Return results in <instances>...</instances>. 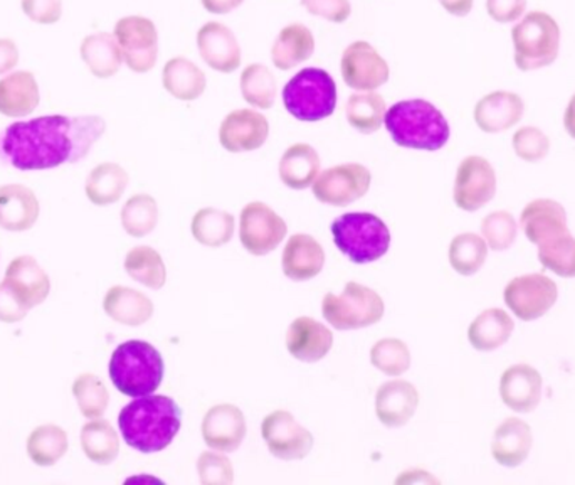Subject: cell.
I'll return each mask as SVG.
<instances>
[{
    "mask_svg": "<svg viewBox=\"0 0 575 485\" xmlns=\"http://www.w3.org/2000/svg\"><path fill=\"white\" fill-rule=\"evenodd\" d=\"M107 132L98 115H46L0 132V160L18 170H48L83 160Z\"/></svg>",
    "mask_w": 575,
    "mask_h": 485,
    "instance_id": "cell-1",
    "label": "cell"
},
{
    "mask_svg": "<svg viewBox=\"0 0 575 485\" xmlns=\"http://www.w3.org/2000/svg\"><path fill=\"white\" fill-rule=\"evenodd\" d=\"M118 428L128 447L140 454H159L182 428V409L170 396H140L121 409Z\"/></svg>",
    "mask_w": 575,
    "mask_h": 485,
    "instance_id": "cell-2",
    "label": "cell"
},
{
    "mask_svg": "<svg viewBox=\"0 0 575 485\" xmlns=\"http://www.w3.org/2000/svg\"><path fill=\"white\" fill-rule=\"evenodd\" d=\"M384 126L397 146L424 152H438L452 137L443 111L420 98L397 101L387 108Z\"/></svg>",
    "mask_w": 575,
    "mask_h": 485,
    "instance_id": "cell-3",
    "label": "cell"
},
{
    "mask_svg": "<svg viewBox=\"0 0 575 485\" xmlns=\"http://www.w3.org/2000/svg\"><path fill=\"white\" fill-rule=\"evenodd\" d=\"M111 383L121 395L130 398L153 395L166 375L162 354L146 340H127L110 357Z\"/></svg>",
    "mask_w": 575,
    "mask_h": 485,
    "instance_id": "cell-4",
    "label": "cell"
},
{
    "mask_svg": "<svg viewBox=\"0 0 575 485\" xmlns=\"http://www.w3.org/2000/svg\"><path fill=\"white\" fill-rule=\"evenodd\" d=\"M335 247L351 264L367 265L386 257L390 248L389 226L373 212H347L331 222Z\"/></svg>",
    "mask_w": 575,
    "mask_h": 485,
    "instance_id": "cell-5",
    "label": "cell"
},
{
    "mask_svg": "<svg viewBox=\"0 0 575 485\" xmlns=\"http://www.w3.org/2000/svg\"><path fill=\"white\" fill-rule=\"evenodd\" d=\"M512 42L518 70L525 73L542 70L558 58L561 26L547 12H528L512 29Z\"/></svg>",
    "mask_w": 575,
    "mask_h": 485,
    "instance_id": "cell-6",
    "label": "cell"
},
{
    "mask_svg": "<svg viewBox=\"0 0 575 485\" xmlns=\"http://www.w3.org/2000/svg\"><path fill=\"white\" fill-rule=\"evenodd\" d=\"M282 103L297 120L307 123L324 120L337 108V85L321 68H305L282 88Z\"/></svg>",
    "mask_w": 575,
    "mask_h": 485,
    "instance_id": "cell-7",
    "label": "cell"
},
{
    "mask_svg": "<svg viewBox=\"0 0 575 485\" xmlns=\"http://www.w3.org/2000/svg\"><path fill=\"white\" fill-rule=\"evenodd\" d=\"M324 319L337 330H358L376 326L386 314L383 297L373 288L348 281L341 294H327L321 301Z\"/></svg>",
    "mask_w": 575,
    "mask_h": 485,
    "instance_id": "cell-8",
    "label": "cell"
},
{
    "mask_svg": "<svg viewBox=\"0 0 575 485\" xmlns=\"http://www.w3.org/2000/svg\"><path fill=\"white\" fill-rule=\"evenodd\" d=\"M261 435L269 454L282 462L304 461L315 444L311 432L297 422L294 413L286 409H276L266 415L261 423Z\"/></svg>",
    "mask_w": 575,
    "mask_h": 485,
    "instance_id": "cell-9",
    "label": "cell"
},
{
    "mask_svg": "<svg viewBox=\"0 0 575 485\" xmlns=\"http://www.w3.org/2000/svg\"><path fill=\"white\" fill-rule=\"evenodd\" d=\"M285 219L261 201L246 205L239 218V239L242 248L252 257H266L286 238Z\"/></svg>",
    "mask_w": 575,
    "mask_h": 485,
    "instance_id": "cell-10",
    "label": "cell"
},
{
    "mask_svg": "<svg viewBox=\"0 0 575 485\" xmlns=\"http://www.w3.org/2000/svg\"><path fill=\"white\" fill-rule=\"evenodd\" d=\"M115 38L127 67L133 73H149L159 58V32L150 19L128 16L115 26Z\"/></svg>",
    "mask_w": 575,
    "mask_h": 485,
    "instance_id": "cell-11",
    "label": "cell"
},
{
    "mask_svg": "<svg viewBox=\"0 0 575 485\" xmlns=\"http://www.w3.org/2000/svg\"><path fill=\"white\" fill-rule=\"evenodd\" d=\"M373 185V174L363 164H341L324 170L314 182L315 198L321 205L345 208L363 199Z\"/></svg>",
    "mask_w": 575,
    "mask_h": 485,
    "instance_id": "cell-12",
    "label": "cell"
},
{
    "mask_svg": "<svg viewBox=\"0 0 575 485\" xmlns=\"http://www.w3.org/2000/svg\"><path fill=\"white\" fill-rule=\"evenodd\" d=\"M503 298L515 317L532 323L544 317L555 306L558 288L547 275H522L505 287Z\"/></svg>",
    "mask_w": 575,
    "mask_h": 485,
    "instance_id": "cell-13",
    "label": "cell"
},
{
    "mask_svg": "<svg viewBox=\"0 0 575 485\" xmlns=\"http://www.w3.org/2000/svg\"><path fill=\"white\" fill-rule=\"evenodd\" d=\"M496 195V172L485 157L469 156L456 170L453 199L459 209L475 212L485 208Z\"/></svg>",
    "mask_w": 575,
    "mask_h": 485,
    "instance_id": "cell-14",
    "label": "cell"
},
{
    "mask_svg": "<svg viewBox=\"0 0 575 485\" xmlns=\"http://www.w3.org/2000/svg\"><path fill=\"white\" fill-rule=\"evenodd\" d=\"M341 77L351 90L376 91L389 81L386 59L367 41H355L341 55Z\"/></svg>",
    "mask_w": 575,
    "mask_h": 485,
    "instance_id": "cell-15",
    "label": "cell"
},
{
    "mask_svg": "<svg viewBox=\"0 0 575 485\" xmlns=\"http://www.w3.org/2000/svg\"><path fill=\"white\" fill-rule=\"evenodd\" d=\"M200 432L207 447L231 454L245 442L248 423L241 408L231 403H221V405H214L204 415Z\"/></svg>",
    "mask_w": 575,
    "mask_h": 485,
    "instance_id": "cell-16",
    "label": "cell"
},
{
    "mask_svg": "<svg viewBox=\"0 0 575 485\" xmlns=\"http://www.w3.org/2000/svg\"><path fill=\"white\" fill-rule=\"evenodd\" d=\"M268 136V118L249 108L231 111L219 127V142L231 154L261 149Z\"/></svg>",
    "mask_w": 575,
    "mask_h": 485,
    "instance_id": "cell-17",
    "label": "cell"
},
{
    "mask_svg": "<svg viewBox=\"0 0 575 485\" xmlns=\"http://www.w3.org/2000/svg\"><path fill=\"white\" fill-rule=\"evenodd\" d=\"M197 48L207 67L219 73H235L241 67L242 52L235 32L221 22H207L197 32Z\"/></svg>",
    "mask_w": 575,
    "mask_h": 485,
    "instance_id": "cell-18",
    "label": "cell"
},
{
    "mask_svg": "<svg viewBox=\"0 0 575 485\" xmlns=\"http://www.w3.org/2000/svg\"><path fill=\"white\" fill-rule=\"evenodd\" d=\"M525 113L521 95L514 91H492L476 103L473 117L476 126L485 133H502L518 126Z\"/></svg>",
    "mask_w": 575,
    "mask_h": 485,
    "instance_id": "cell-19",
    "label": "cell"
},
{
    "mask_svg": "<svg viewBox=\"0 0 575 485\" xmlns=\"http://www.w3.org/2000/svg\"><path fill=\"white\" fill-rule=\"evenodd\" d=\"M544 379L531 364H515L499 379V396L515 413H532L542 402Z\"/></svg>",
    "mask_w": 575,
    "mask_h": 485,
    "instance_id": "cell-20",
    "label": "cell"
},
{
    "mask_svg": "<svg viewBox=\"0 0 575 485\" xmlns=\"http://www.w3.org/2000/svg\"><path fill=\"white\" fill-rule=\"evenodd\" d=\"M419 392L406 379L384 383L376 395V415L384 427L400 428L414 418L419 408Z\"/></svg>",
    "mask_w": 575,
    "mask_h": 485,
    "instance_id": "cell-21",
    "label": "cell"
},
{
    "mask_svg": "<svg viewBox=\"0 0 575 485\" xmlns=\"http://www.w3.org/2000/svg\"><path fill=\"white\" fill-rule=\"evenodd\" d=\"M334 347V334L311 317H297L286 333V349L301 363H318Z\"/></svg>",
    "mask_w": 575,
    "mask_h": 485,
    "instance_id": "cell-22",
    "label": "cell"
},
{
    "mask_svg": "<svg viewBox=\"0 0 575 485\" xmlns=\"http://www.w3.org/2000/svg\"><path fill=\"white\" fill-rule=\"evenodd\" d=\"M4 281L29 310L44 304L51 291L48 274L42 270L38 260L29 255H22L9 264Z\"/></svg>",
    "mask_w": 575,
    "mask_h": 485,
    "instance_id": "cell-23",
    "label": "cell"
},
{
    "mask_svg": "<svg viewBox=\"0 0 575 485\" xmlns=\"http://www.w3.org/2000/svg\"><path fill=\"white\" fill-rule=\"evenodd\" d=\"M521 226L528 241L535 247L551 241L568 231L567 212L554 199H535L525 206L521 215Z\"/></svg>",
    "mask_w": 575,
    "mask_h": 485,
    "instance_id": "cell-24",
    "label": "cell"
},
{
    "mask_svg": "<svg viewBox=\"0 0 575 485\" xmlns=\"http://www.w3.org/2000/svg\"><path fill=\"white\" fill-rule=\"evenodd\" d=\"M325 267V250L314 236L298 232L282 248L281 268L286 278L307 281L318 277Z\"/></svg>",
    "mask_w": 575,
    "mask_h": 485,
    "instance_id": "cell-25",
    "label": "cell"
},
{
    "mask_svg": "<svg viewBox=\"0 0 575 485\" xmlns=\"http://www.w3.org/2000/svg\"><path fill=\"white\" fill-rule=\"evenodd\" d=\"M534 447L531 425L521 418L499 423L492 441V455L502 467L517 468L527 461Z\"/></svg>",
    "mask_w": 575,
    "mask_h": 485,
    "instance_id": "cell-26",
    "label": "cell"
},
{
    "mask_svg": "<svg viewBox=\"0 0 575 485\" xmlns=\"http://www.w3.org/2000/svg\"><path fill=\"white\" fill-rule=\"evenodd\" d=\"M41 206L32 189L22 185L0 188V228L11 232L29 231L38 222Z\"/></svg>",
    "mask_w": 575,
    "mask_h": 485,
    "instance_id": "cell-27",
    "label": "cell"
},
{
    "mask_svg": "<svg viewBox=\"0 0 575 485\" xmlns=\"http://www.w3.org/2000/svg\"><path fill=\"white\" fill-rule=\"evenodd\" d=\"M103 310L111 320L121 326L140 327L152 319L156 306L140 290L115 285L105 295Z\"/></svg>",
    "mask_w": 575,
    "mask_h": 485,
    "instance_id": "cell-28",
    "label": "cell"
},
{
    "mask_svg": "<svg viewBox=\"0 0 575 485\" xmlns=\"http://www.w3.org/2000/svg\"><path fill=\"white\" fill-rule=\"evenodd\" d=\"M320 156L310 143H295L279 159V179L286 188L304 191L314 186L320 176Z\"/></svg>",
    "mask_w": 575,
    "mask_h": 485,
    "instance_id": "cell-29",
    "label": "cell"
},
{
    "mask_svg": "<svg viewBox=\"0 0 575 485\" xmlns=\"http://www.w3.org/2000/svg\"><path fill=\"white\" fill-rule=\"evenodd\" d=\"M38 81L29 71H16L0 81V113L9 118L29 117L39 107Z\"/></svg>",
    "mask_w": 575,
    "mask_h": 485,
    "instance_id": "cell-30",
    "label": "cell"
},
{
    "mask_svg": "<svg viewBox=\"0 0 575 485\" xmlns=\"http://www.w3.org/2000/svg\"><path fill=\"white\" fill-rule=\"evenodd\" d=\"M315 52L314 32L304 24H290L279 31L271 48L275 68L281 71L297 68L305 63Z\"/></svg>",
    "mask_w": 575,
    "mask_h": 485,
    "instance_id": "cell-31",
    "label": "cell"
},
{
    "mask_svg": "<svg viewBox=\"0 0 575 485\" xmlns=\"http://www.w3.org/2000/svg\"><path fill=\"white\" fill-rule=\"evenodd\" d=\"M515 323L502 309H486L469 324L468 340L479 353H493L510 340Z\"/></svg>",
    "mask_w": 575,
    "mask_h": 485,
    "instance_id": "cell-32",
    "label": "cell"
},
{
    "mask_svg": "<svg viewBox=\"0 0 575 485\" xmlns=\"http://www.w3.org/2000/svg\"><path fill=\"white\" fill-rule=\"evenodd\" d=\"M162 83L167 93L180 101H194L202 97L207 80L204 71L190 59L172 58L162 71Z\"/></svg>",
    "mask_w": 575,
    "mask_h": 485,
    "instance_id": "cell-33",
    "label": "cell"
},
{
    "mask_svg": "<svg viewBox=\"0 0 575 485\" xmlns=\"http://www.w3.org/2000/svg\"><path fill=\"white\" fill-rule=\"evenodd\" d=\"M81 58L88 70L101 80L115 77L123 63L120 46L110 32H97L85 38L81 42Z\"/></svg>",
    "mask_w": 575,
    "mask_h": 485,
    "instance_id": "cell-34",
    "label": "cell"
},
{
    "mask_svg": "<svg viewBox=\"0 0 575 485\" xmlns=\"http://www.w3.org/2000/svg\"><path fill=\"white\" fill-rule=\"evenodd\" d=\"M128 182L130 177L123 167L115 162H103L91 170L85 192L90 202L105 208L120 201L121 196L127 191Z\"/></svg>",
    "mask_w": 575,
    "mask_h": 485,
    "instance_id": "cell-35",
    "label": "cell"
},
{
    "mask_svg": "<svg viewBox=\"0 0 575 485\" xmlns=\"http://www.w3.org/2000/svg\"><path fill=\"white\" fill-rule=\"evenodd\" d=\"M235 216L218 208L199 209L190 222L194 239L207 248L226 247L235 236Z\"/></svg>",
    "mask_w": 575,
    "mask_h": 485,
    "instance_id": "cell-36",
    "label": "cell"
},
{
    "mask_svg": "<svg viewBox=\"0 0 575 485\" xmlns=\"http://www.w3.org/2000/svg\"><path fill=\"white\" fill-rule=\"evenodd\" d=\"M386 113V100L376 91H360V93L350 95L347 107H345L348 126L364 136L376 133L383 127Z\"/></svg>",
    "mask_w": 575,
    "mask_h": 485,
    "instance_id": "cell-37",
    "label": "cell"
},
{
    "mask_svg": "<svg viewBox=\"0 0 575 485\" xmlns=\"http://www.w3.org/2000/svg\"><path fill=\"white\" fill-rule=\"evenodd\" d=\"M81 448L93 464L111 465L120 455V437L107 419H90L81 428Z\"/></svg>",
    "mask_w": 575,
    "mask_h": 485,
    "instance_id": "cell-38",
    "label": "cell"
},
{
    "mask_svg": "<svg viewBox=\"0 0 575 485\" xmlns=\"http://www.w3.org/2000/svg\"><path fill=\"white\" fill-rule=\"evenodd\" d=\"M125 271L131 280L150 290H160L167 281V267L162 255L150 247H135L125 257Z\"/></svg>",
    "mask_w": 575,
    "mask_h": 485,
    "instance_id": "cell-39",
    "label": "cell"
},
{
    "mask_svg": "<svg viewBox=\"0 0 575 485\" xmlns=\"http://www.w3.org/2000/svg\"><path fill=\"white\" fill-rule=\"evenodd\" d=\"M69 448L68 434L58 425H41L28 438V455L39 467L58 464Z\"/></svg>",
    "mask_w": 575,
    "mask_h": 485,
    "instance_id": "cell-40",
    "label": "cell"
},
{
    "mask_svg": "<svg viewBox=\"0 0 575 485\" xmlns=\"http://www.w3.org/2000/svg\"><path fill=\"white\" fill-rule=\"evenodd\" d=\"M449 265L456 274L472 277L478 274L488 257L485 238L476 232H462L449 245Z\"/></svg>",
    "mask_w": 575,
    "mask_h": 485,
    "instance_id": "cell-41",
    "label": "cell"
},
{
    "mask_svg": "<svg viewBox=\"0 0 575 485\" xmlns=\"http://www.w3.org/2000/svg\"><path fill=\"white\" fill-rule=\"evenodd\" d=\"M121 226L133 238H146L159 225V205L150 195H135L121 208Z\"/></svg>",
    "mask_w": 575,
    "mask_h": 485,
    "instance_id": "cell-42",
    "label": "cell"
},
{
    "mask_svg": "<svg viewBox=\"0 0 575 485\" xmlns=\"http://www.w3.org/2000/svg\"><path fill=\"white\" fill-rule=\"evenodd\" d=\"M241 93L251 107L269 110L278 95L275 75L265 65H249L241 73Z\"/></svg>",
    "mask_w": 575,
    "mask_h": 485,
    "instance_id": "cell-43",
    "label": "cell"
},
{
    "mask_svg": "<svg viewBox=\"0 0 575 485\" xmlns=\"http://www.w3.org/2000/svg\"><path fill=\"white\" fill-rule=\"evenodd\" d=\"M73 396L81 415L88 419L101 418L110 405V392L97 375L85 373L73 383Z\"/></svg>",
    "mask_w": 575,
    "mask_h": 485,
    "instance_id": "cell-44",
    "label": "cell"
},
{
    "mask_svg": "<svg viewBox=\"0 0 575 485\" xmlns=\"http://www.w3.org/2000/svg\"><path fill=\"white\" fill-rule=\"evenodd\" d=\"M410 360L413 359H410L409 346L396 337L377 340L370 349V363L374 368L393 378L409 372Z\"/></svg>",
    "mask_w": 575,
    "mask_h": 485,
    "instance_id": "cell-45",
    "label": "cell"
},
{
    "mask_svg": "<svg viewBox=\"0 0 575 485\" xmlns=\"http://www.w3.org/2000/svg\"><path fill=\"white\" fill-rule=\"evenodd\" d=\"M538 260L562 278H575V238L571 232L538 245Z\"/></svg>",
    "mask_w": 575,
    "mask_h": 485,
    "instance_id": "cell-46",
    "label": "cell"
},
{
    "mask_svg": "<svg viewBox=\"0 0 575 485\" xmlns=\"http://www.w3.org/2000/svg\"><path fill=\"white\" fill-rule=\"evenodd\" d=\"M483 238L489 250L505 251L514 245L518 235V225L508 211L489 212L482 221Z\"/></svg>",
    "mask_w": 575,
    "mask_h": 485,
    "instance_id": "cell-47",
    "label": "cell"
},
{
    "mask_svg": "<svg viewBox=\"0 0 575 485\" xmlns=\"http://www.w3.org/2000/svg\"><path fill=\"white\" fill-rule=\"evenodd\" d=\"M197 474L202 485H231L235 467L225 452H202L197 458Z\"/></svg>",
    "mask_w": 575,
    "mask_h": 485,
    "instance_id": "cell-48",
    "label": "cell"
},
{
    "mask_svg": "<svg viewBox=\"0 0 575 485\" xmlns=\"http://www.w3.org/2000/svg\"><path fill=\"white\" fill-rule=\"evenodd\" d=\"M514 150L518 159L528 164H538L551 152V139L545 136L544 130L534 126L522 127L515 132Z\"/></svg>",
    "mask_w": 575,
    "mask_h": 485,
    "instance_id": "cell-49",
    "label": "cell"
},
{
    "mask_svg": "<svg viewBox=\"0 0 575 485\" xmlns=\"http://www.w3.org/2000/svg\"><path fill=\"white\" fill-rule=\"evenodd\" d=\"M308 14L318 16L325 21L341 24L351 14L350 0H301Z\"/></svg>",
    "mask_w": 575,
    "mask_h": 485,
    "instance_id": "cell-50",
    "label": "cell"
},
{
    "mask_svg": "<svg viewBox=\"0 0 575 485\" xmlns=\"http://www.w3.org/2000/svg\"><path fill=\"white\" fill-rule=\"evenodd\" d=\"M22 11L38 24H56L62 16L61 0H22Z\"/></svg>",
    "mask_w": 575,
    "mask_h": 485,
    "instance_id": "cell-51",
    "label": "cell"
},
{
    "mask_svg": "<svg viewBox=\"0 0 575 485\" xmlns=\"http://www.w3.org/2000/svg\"><path fill=\"white\" fill-rule=\"evenodd\" d=\"M486 12L498 24L518 22L527 12V0H486Z\"/></svg>",
    "mask_w": 575,
    "mask_h": 485,
    "instance_id": "cell-52",
    "label": "cell"
},
{
    "mask_svg": "<svg viewBox=\"0 0 575 485\" xmlns=\"http://www.w3.org/2000/svg\"><path fill=\"white\" fill-rule=\"evenodd\" d=\"M28 307L22 306L21 300L16 297L14 291L9 288L6 281L0 284V323H21L28 316Z\"/></svg>",
    "mask_w": 575,
    "mask_h": 485,
    "instance_id": "cell-53",
    "label": "cell"
},
{
    "mask_svg": "<svg viewBox=\"0 0 575 485\" xmlns=\"http://www.w3.org/2000/svg\"><path fill=\"white\" fill-rule=\"evenodd\" d=\"M19 49L12 39H0V75L9 73L18 67Z\"/></svg>",
    "mask_w": 575,
    "mask_h": 485,
    "instance_id": "cell-54",
    "label": "cell"
},
{
    "mask_svg": "<svg viewBox=\"0 0 575 485\" xmlns=\"http://www.w3.org/2000/svg\"><path fill=\"white\" fill-rule=\"evenodd\" d=\"M245 0H200V4L209 14L225 16L242 6Z\"/></svg>",
    "mask_w": 575,
    "mask_h": 485,
    "instance_id": "cell-55",
    "label": "cell"
},
{
    "mask_svg": "<svg viewBox=\"0 0 575 485\" xmlns=\"http://www.w3.org/2000/svg\"><path fill=\"white\" fill-rule=\"evenodd\" d=\"M439 4L448 14L455 16V18H466L473 11L475 0H439Z\"/></svg>",
    "mask_w": 575,
    "mask_h": 485,
    "instance_id": "cell-56",
    "label": "cell"
},
{
    "mask_svg": "<svg viewBox=\"0 0 575 485\" xmlns=\"http://www.w3.org/2000/svg\"><path fill=\"white\" fill-rule=\"evenodd\" d=\"M396 482L397 484H416V482H423V484H439L438 478L433 477V475L426 471H406L396 478Z\"/></svg>",
    "mask_w": 575,
    "mask_h": 485,
    "instance_id": "cell-57",
    "label": "cell"
},
{
    "mask_svg": "<svg viewBox=\"0 0 575 485\" xmlns=\"http://www.w3.org/2000/svg\"><path fill=\"white\" fill-rule=\"evenodd\" d=\"M564 127L568 137L575 140V93L572 95L571 101H568L567 108H565Z\"/></svg>",
    "mask_w": 575,
    "mask_h": 485,
    "instance_id": "cell-58",
    "label": "cell"
}]
</instances>
